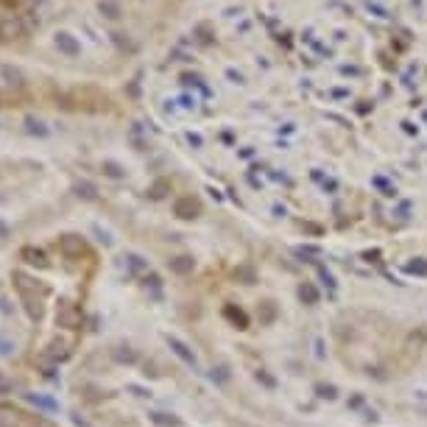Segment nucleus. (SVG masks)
Segmentation results:
<instances>
[{
	"label": "nucleus",
	"instance_id": "nucleus-1",
	"mask_svg": "<svg viewBox=\"0 0 427 427\" xmlns=\"http://www.w3.org/2000/svg\"><path fill=\"white\" fill-rule=\"evenodd\" d=\"M168 343H171V349L176 352L185 363H190V366H196V355H193V349L187 346L185 341H179V338H173V335H168Z\"/></svg>",
	"mask_w": 427,
	"mask_h": 427
},
{
	"label": "nucleus",
	"instance_id": "nucleus-2",
	"mask_svg": "<svg viewBox=\"0 0 427 427\" xmlns=\"http://www.w3.org/2000/svg\"><path fill=\"white\" fill-rule=\"evenodd\" d=\"M59 246H62V251L67 257H76V254H81V251H84V240H81V237H76V235H64L62 240H59Z\"/></svg>",
	"mask_w": 427,
	"mask_h": 427
},
{
	"label": "nucleus",
	"instance_id": "nucleus-3",
	"mask_svg": "<svg viewBox=\"0 0 427 427\" xmlns=\"http://www.w3.org/2000/svg\"><path fill=\"white\" fill-rule=\"evenodd\" d=\"M31 402V405H36V408H42V411H59V405H56V399H50V397H39V394H28L25 397Z\"/></svg>",
	"mask_w": 427,
	"mask_h": 427
},
{
	"label": "nucleus",
	"instance_id": "nucleus-4",
	"mask_svg": "<svg viewBox=\"0 0 427 427\" xmlns=\"http://www.w3.org/2000/svg\"><path fill=\"white\" fill-rule=\"evenodd\" d=\"M223 313H226V319H232V321H235V324H237V329H246V327H249V319H246V313H243L240 307H232V305H229L226 310H223Z\"/></svg>",
	"mask_w": 427,
	"mask_h": 427
},
{
	"label": "nucleus",
	"instance_id": "nucleus-5",
	"mask_svg": "<svg viewBox=\"0 0 427 427\" xmlns=\"http://www.w3.org/2000/svg\"><path fill=\"white\" fill-rule=\"evenodd\" d=\"M299 299L305 302V305H316L319 302V291H316V285H310V282H305L299 288Z\"/></svg>",
	"mask_w": 427,
	"mask_h": 427
},
{
	"label": "nucleus",
	"instance_id": "nucleus-6",
	"mask_svg": "<svg viewBox=\"0 0 427 427\" xmlns=\"http://www.w3.org/2000/svg\"><path fill=\"white\" fill-rule=\"evenodd\" d=\"M151 422L157 427H179V419L171 413H151Z\"/></svg>",
	"mask_w": 427,
	"mask_h": 427
},
{
	"label": "nucleus",
	"instance_id": "nucleus-7",
	"mask_svg": "<svg viewBox=\"0 0 427 427\" xmlns=\"http://www.w3.org/2000/svg\"><path fill=\"white\" fill-rule=\"evenodd\" d=\"M171 271H176V274H190L193 260L190 257H176V260H171Z\"/></svg>",
	"mask_w": 427,
	"mask_h": 427
},
{
	"label": "nucleus",
	"instance_id": "nucleus-8",
	"mask_svg": "<svg viewBox=\"0 0 427 427\" xmlns=\"http://www.w3.org/2000/svg\"><path fill=\"white\" fill-rule=\"evenodd\" d=\"M408 271H411V274H422V277H425V274H427V260H416V263H408Z\"/></svg>",
	"mask_w": 427,
	"mask_h": 427
},
{
	"label": "nucleus",
	"instance_id": "nucleus-9",
	"mask_svg": "<svg viewBox=\"0 0 427 427\" xmlns=\"http://www.w3.org/2000/svg\"><path fill=\"white\" fill-rule=\"evenodd\" d=\"M126 260H128V268H131V271H142V268H145L142 257H137V254H128Z\"/></svg>",
	"mask_w": 427,
	"mask_h": 427
},
{
	"label": "nucleus",
	"instance_id": "nucleus-10",
	"mask_svg": "<svg viewBox=\"0 0 427 427\" xmlns=\"http://www.w3.org/2000/svg\"><path fill=\"white\" fill-rule=\"evenodd\" d=\"M213 380H221V383H226V380H229V369H226V366H218V369H213Z\"/></svg>",
	"mask_w": 427,
	"mask_h": 427
},
{
	"label": "nucleus",
	"instance_id": "nucleus-11",
	"mask_svg": "<svg viewBox=\"0 0 427 427\" xmlns=\"http://www.w3.org/2000/svg\"><path fill=\"white\" fill-rule=\"evenodd\" d=\"M316 391H319V397H327V399H335V388H332V385H319V388H316Z\"/></svg>",
	"mask_w": 427,
	"mask_h": 427
},
{
	"label": "nucleus",
	"instance_id": "nucleus-12",
	"mask_svg": "<svg viewBox=\"0 0 427 427\" xmlns=\"http://www.w3.org/2000/svg\"><path fill=\"white\" fill-rule=\"evenodd\" d=\"M263 321H265V324L274 321V305H271V302H265V305H263Z\"/></svg>",
	"mask_w": 427,
	"mask_h": 427
},
{
	"label": "nucleus",
	"instance_id": "nucleus-13",
	"mask_svg": "<svg viewBox=\"0 0 427 427\" xmlns=\"http://www.w3.org/2000/svg\"><path fill=\"white\" fill-rule=\"evenodd\" d=\"M257 380H260V383H265L268 388H274V385H277V383H274V377H271V374H265V371H260V374H257Z\"/></svg>",
	"mask_w": 427,
	"mask_h": 427
},
{
	"label": "nucleus",
	"instance_id": "nucleus-14",
	"mask_svg": "<svg viewBox=\"0 0 427 427\" xmlns=\"http://www.w3.org/2000/svg\"><path fill=\"white\" fill-rule=\"evenodd\" d=\"M319 274H321V279H324V282H327L329 288H335V279H332V274H329L327 268H319Z\"/></svg>",
	"mask_w": 427,
	"mask_h": 427
},
{
	"label": "nucleus",
	"instance_id": "nucleus-15",
	"mask_svg": "<svg viewBox=\"0 0 427 427\" xmlns=\"http://www.w3.org/2000/svg\"><path fill=\"white\" fill-rule=\"evenodd\" d=\"M296 254L299 257H319V249H310V246H307V249H296Z\"/></svg>",
	"mask_w": 427,
	"mask_h": 427
},
{
	"label": "nucleus",
	"instance_id": "nucleus-16",
	"mask_svg": "<svg viewBox=\"0 0 427 427\" xmlns=\"http://www.w3.org/2000/svg\"><path fill=\"white\" fill-rule=\"evenodd\" d=\"M11 349H14V346H11V343H8V341H3V338H0V355H11Z\"/></svg>",
	"mask_w": 427,
	"mask_h": 427
},
{
	"label": "nucleus",
	"instance_id": "nucleus-17",
	"mask_svg": "<svg viewBox=\"0 0 427 427\" xmlns=\"http://www.w3.org/2000/svg\"><path fill=\"white\" fill-rule=\"evenodd\" d=\"M237 274H240V277L246 279V282H251V279H254V277H251V271H249V268H240V271H237Z\"/></svg>",
	"mask_w": 427,
	"mask_h": 427
},
{
	"label": "nucleus",
	"instance_id": "nucleus-18",
	"mask_svg": "<svg viewBox=\"0 0 427 427\" xmlns=\"http://www.w3.org/2000/svg\"><path fill=\"white\" fill-rule=\"evenodd\" d=\"M145 285H151V288H159V277H154V274H151V277L145 279Z\"/></svg>",
	"mask_w": 427,
	"mask_h": 427
}]
</instances>
